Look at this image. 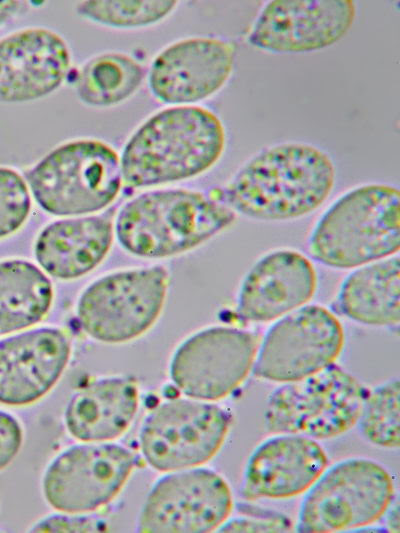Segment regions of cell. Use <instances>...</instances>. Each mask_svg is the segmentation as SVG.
Segmentation results:
<instances>
[{
    "label": "cell",
    "instance_id": "6da1fadb",
    "mask_svg": "<svg viewBox=\"0 0 400 533\" xmlns=\"http://www.w3.org/2000/svg\"><path fill=\"white\" fill-rule=\"evenodd\" d=\"M335 179L334 162L325 151L286 142L251 157L213 196L236 215L287 221L317 210L331 194Z\"/></svg>",
    "mask_w": 400,
    "mask_h": 533
},
{
    "label": "cell",
    "instance_id": "7a4b0ae2",
    "mask_svg": "<svg viewBox=\"0 0 400 533\" xmlns=\"http://www.w3.org/2000/svg\"><path fill=\"white\" fill-rule=\"evenodd\" d=\"M226 131L211 110L194 105L166 108L147 119L126 143L121 173L139 188L194 178L222 157Z\"/></svg>",
    "mask_w": 400,
    "mask_h": 533
},
{
    "label": "cell",
    "instance_id": "3957f363",
    "mask_svg": "<svg viewBox=\"0 0 400 533\" xmlns=\"http://www.w3.org/2000/svg\"><path fill=\"white\" fill-rule=\"evenodd\" d=\"M236 216L213 195L187 189L152 190L122 206L115 234L132 255L168 258L209 241L233 225Z\"/></svg>",
    "mask_w": 400,
    "mask_h": 533
},
{
    "label": "cell",
    "instance_id": "277c9868",
    "mask_svg": "<svg viewBox=\"0 0 400 533\" xmlns=\"http://www.w3.org/2000/svg\"><path fill=\"white\" fill-rule=\"evenodd\" d=\"M400 247V192L370 183L336 199L309 238L311 257L327 267L354 269L394 256Z\"/></svg>",
    "mask_w": 400,
    "mask_h": 533
},
{
    "label": "cell",
    "instance_id": "5b68a950",
    "mask_svg": "<svg viewBox=\"0 0 400 533\" xmlns=\"http://www.w3.org/2000/svg\"><path fill=\"white\" fill-rule=\"evenodd\" d=\"M121 165L107 144L91 139L62 144L26 174L34 199L55 216H78L111 204L121 188Z\"/></svg>",
    "mask_w": 400,
    "mask_h": 533
},
{
    "label": "cell",
    "instance_id": "8992f818",
    "mask_svg": "<svg viewBox=\"0 0 400 533\" xmlns=\"http://www.w3.org/2000/svg\"><path fill=\"white\" fill-rule=\"evenodd\" d=\"M395 486L388 470L367 458H348L326 468L306 491L296 531L325 533L367 527L393 504Z\"/></svg>",
    "mask_w": 400,
    "mask_h": 533
},
{
    "label": "cell",
    "instance_id": "52a82bcc",
    "mask_svg": "<svg viewBox=\"0 0 400 533\" xmlns=\"http://www.w3.org/2000/svg\"><path fill=\"white\" fill-rule=\"evenodd\" d=\"M368 391L356 377L333 364L271 392L264 414L266 428L272 434L314 440L338 437L357 424Z\"/></svg>",
    "mask_w": 400,
    "mask_h": 533
},
{
    "label": "cell",
    "instance_id": "ba28073f",
    "mask_svg": "<svg viewBox=\"0 0 400 533\" xmlns=\"http://www.w3.org/2000/svg\"><path fill=\"white\" fill-rule=\"evenodd\" d=\"M168 285L169 273L161 265L107 274L79 297V324L88 336L100 342L134 340L158 320Z\"/></svg>",
    "mask_w": 400,
    "mask_h": 533
},
{
    "label": "cell",
    "instance_id": "9c48e42d",
    "mask_svg": "<svg viewBox=\"0 0 400 533\" xmlns=\"http://www.w3.org/2000/svg\"><path fill=\"white\" fill-rule=\"evenodd\" d=\"M231 422V414L219 405L192 398L167 400L142 424V455L160 472L199 467L219 452Z\"/></svg>",
    "mask_w": 400,
    "mask_h": 533
},
{
    "label": "cell",
    "instance_id": "30bf717a",
    "mask_svg": "<svg viewBox=\"0 0 400 533\" xmlns=\"http://www.w3.org/2000/svg\"><path fill=\"white\" fill-rule=\"evenodd\" d=\"M344 343L343 326L333 312L324 306L305 305L267 330L252 372L270 382L299 381L335 364Z\"/></svg>",
    "mask_w": 400,
    "mask_h": 533
},
{
    "label": "cell",
    "instance_id": "8fae6325",
    "mask_svg": "<svg viewBox=\"0 0 400 533\" xmlns=\"http://www.w3.org/2000/svg\"><path fill=\"white\" fill-rule=\"evenodd\" d=\"M260 340L250 331L211 326L190 335L169 365L174 385L187 397L213 402L234 393L252 372Z\"/></svg>",
    "mask_w": 400,
    "mask_h": 533
},
{
    "label": "cell",
    "instance_id": "7c38bea8",
    "mask_svg": "<svg viewBox=\"0 0 400 533\" xmlns=\"http://www.w3.org/2000/svg\"><path fill=\"white\" fill-rule=\"evenodd\" d=\"M232 491L217 472L199 467L172 471L159 478L142 506L137 531L207 533L232 515Z\"/></svg>",
    "mask_w": 400,
    "mask_h": 533
},
{
    "label": "cell",
    "instance_id": "4fadbf2b",
    "mask_svg": "<svg viewBox=\"0 0 400 533\" xmlns=\"http://www.w3.org/2000/svg\"><path fill=\"white\" fill-rule=\"evenodd\" d=\"M135 463L133 453L118 444L71 446L48 465L42 481L44 497L66 514L95 511L119 494Z\"/></svg>",
    "mask_w": 400,
    "mask_h": 533
},
{
    "label": "cell",
    "instance_id": "5bb4252c",
    "mask_svg": "<svg viewBox=\"0 0 400 533\" xmlns=\"http://www.w3.org/2000/svg\"><path fill=\"white\" fill-rule=\"evenodd\" d=\"M355 18L351 0L270 1L253 23L248 42L278 54L318 51L340 41Z\"/></svg>",
    "mask_w": 400,
    "mask_h": 533
},
{
    "label": "cell",
    "instance_id": "9a60e30c",
    "mask_svg": "<svg viewBox=\"0 0 400 533\" xmlns=\"http://www.w3.org/2000/svg\"><path fill=\"white\" fill-rule=\"evenodd\" d=\"M235 64V48L217 37H191L162 50L152 62L149 87L161 102L190 105L220 91Z\"/></svg>",
    "mask_w": 400,
    "mask_h": 533
},
{
    "label": "cell",
    "instance_id": "2e32d148",
    "mask_svg": "<svg viewBox=\"0 0 400 533\" xmlns=\"http://www.w3.org/2000/svg\"><path fill=\"white\" fill-rule=\"evenodd\" d=\"M71 355L68 335L42 327L0 340V403L32 404L58 382Z\"/></svg>",
    "mask_w": 400,
    "mask_h": 533
},
{
    "label": "cell",
    "instance_id": "e0dca14e",
    "mask_svg": "<svg viewBox=\"0 0 400 533\" xmlns=\"http://www.w3.org/2000/svg\"><path fill=\"white\" fill-rule=\"evenodd\" d=\"M70 66L68 45L52 30L26 28L1 38L0 102H28L52 93Z\"/></svg>",
    "mask_w": 400,
    "mask_h": 533
},
{
    "label": "cell",
    "instance_id": "ac0fdd59",
    "mask_svg": "<svg viewBox=\"0 0 400 533\" xmlns=\"http://www.w3.org/2000/svg\"><path fill=\"white\" fill-rule=\"evenodd\" d=\"M328 466V456L314 439L289 433L261 442L246 463L241 496L288 499L306 492Z\"/></svg>",
    "mask_w": 400,
    "mask_h": 533
},
{
    "label": "cell",
    "instance_id": "d6986e66",
    "mask_svg": "<svg viewBox=\"0 0 400 533\" xmlns=\"http://www.w3.org/2000/svg\"><path fill=\"white\" fill-rule=\"evenodd\" d=\"M317 273L312 262L292 249L273 250L244 276L236 312L249 322H269L301 308L314 297Z\"/></svg>",
    "mask_w": 400,
    "mask_h": 533
},
{
    "label": "cell",
    "instance_id": "ffe728a7",
    "mask_svg": "<svg viewBox=\"0 0 400 533\" xmlns=\"http://www.w3.org/2000/svg\"><path fill=\"white\" fill-rule=\"evenodd\" d=\"M112 242L113 225L106 216L63 219L40 232L34 255L50 276L72 280L94 270L107 256Z\"/></svg>",
    "mask_w": 400,
    "mask_h": 533
},
{
    "label": "cell",
    "instance_id": "44dd1931",
    "mask_svg": "<svg viewBox=\"0 0 400 533\" xmlns=\"http://www.w3.org/2000/svg\"><path fill=\"white\" fill-rule=\"evenodd\" d=\"M139 405L137 385L125 377L98 379L69 400L64 422L70 435L87 443L120 437L133 422Z\"/></svg>",
    "mask_w": 400,
    "mask_h": 533
},
{
    "label": "cell",
    "instance_id": "7402d4cb",
    "mask_svg": "<svg viewBox=\"0 0 400 533\" xmlns=\"http://www.w3.org/2000/svg\"><path fill=\"white\" fill-rule=\"evenodd\" d=\"M338 311L368 326L393 327L400 320V262L394 255L355 268L341 283Z\"/></svg>",
    "mask_w": 400,
    "mask_h": 533
},
{
    "label": "cell",
    "instance_id": "603a6c76",
    "mask_svg": "<svg viewBox=\"0 0 400 533\" xmlns=\"http://www.w3.org/2000/svg\"><path fill=\"white\" fill-rule=\"evenodd\" d=\"M51 280L35 264L10 259L0 262V336L40 322L53 302Z\"/></svg>",
    "mask_w": 400,
    "mask_h": 533
},
{
    "label": "cell",
    "instance_id": "cb8c5ba5",
    "mask_svg": "<svg viewBox=\"0 0 400 533\" xmlns=\"http://www.w3.org/2000/svg\"><path fill=\"white\" fill-rule=\"evenodd\" d=\"M143 67L122 53H105L90 59L79 71L76 90L82 102L110 107L129 98L141 85Z\"/></svg>",
    "mask_w": 400,
    "mask_h": 533
},
{
    "label": "cell",
    "instance_id": "d4e9b609",
    "mask_svg": "<svg viewBox=\"0 0 400 533\" xmlns=\"http://www.w3.org/2000/svg\"><path fill=\"white\" fill-rule=\"evenodd\" d=\"M400 384L391 379L368 391L358 424L372 444L394 449L400 444Z\"/></svg>",
    "mask_w": 400,
    "mask_h": 533
},
{
    "label": "cell",
    "instance_id": "484cf974",
    "mask_svg": "<svg viewBox=\"0 0 400 533\" xmlns=\"http://www.w3.org/2000/svg\"><path fill=\"white\" fill-rule=\"evenodd\" d=\"M173 0L83 1L78 13L96 23L113 28H138L166 18L177 6Z\"/></svg>",
    "mask_w": 400,
    "mask_h": 533
},
{
    "label": "cell",
    "instance_id": "4316f807",
    "mask_svg": "<svg viewBox=\"0 0 400 533\" xmlns=\"http://www.w3.org/2000/svg\"><path fill=\"white\" fill-rule=\"evenodd\" d=\"M30 210L31 198L25 180L14 169L0 166V239L17 232Z\"/></svg>",
    "mask_w": 400,
    "mask_h": 533
},
{
    "label": "cell",
    "instance_id": "83f0119b",
    "mask_svg": "<svg viewBox=\"0 0 400 533\" xmlns=\"http://www.w3.org/2000/svg\"><path fill=\"white\" fill-rule=\"evenodd\" d=\"M289 517L258 506L239 504L237 514L220 526L218 532H289L293 530Z\"/></svg>",
    "mask_w": 400,
    "mask_h": 533
},
{
    "label": "cell",
    "instance_id": "f1b7e54d",
    "mask_svg": "<svg viewBox=\"0 0 400 533\" xmlns=\"http://www.w3.org/2000/svg\"><path fill=\"white\" fill-rule=\"evenodd\" d=\"M23 441V431L18 420L0 410V470L7 467L18 454Z\"/></svg>",
    "mask_w": 400,
    "mask_h": 533
},
{
    "label": "cell",
    "instance_id": "f546056e",
    "mask_svg": "<svg viewBox=\"0 0 400 533\" xmlns=\"http://www.w3.org/2000/svg\"><path fill=\"white\" fill-rule=\"evenodd\" d=\"M100 522L78 514H55L39 521L33 532H96L101 530Z\"/></svg>",
    "mask_w": 400,
    "mask_h": 533
},
{
    "label": "cell",
    "instance_id": "4dcf8cb0",
    "mask_svg": "<svg viewBox=\"0 0 400 533\" xmlns=\"http://www.w3.org/2000/svg\"><path fill=\"white\" fill-rule=\"evenodd\" d=\"M21 2L14 0L0 1V26L16 15Z\"/></svg>",
    "mask_w": 400,
    "mask_h": 533
}]
</instances>
